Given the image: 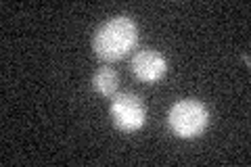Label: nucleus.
I'll list each match as a JSON object with an SVG mask.
<instances>
[{
  "label": "nucleus",
  "instance_id": "4",
  "mask_svg": "<svg viewBox=\"0 0 251 167\" xmlns=\"http://www.w3.org/2000/svg\"><path fill=\"white\" fill-rule=\"evenodd\" d=\"M166 69H168V63L157 50L143 48L132 57V71H134V75L140 82H147V84L159 82L166 75Z\"/></svg>",
  "mask_w": 251,
  "mask_h": 167
},
{
  "label": "nucleus",
  "instance_id": "3",
  "mask_svg": "<svg viewBox=\"0 0 251 167\" xmlns=\"http://www.w3.org/2000/svg\"><path fill=\"white\" fill-rule=\"evenodd\" d=\"M109 113L117 128L128 134L143 130L147 123V107L136 94H117L111 100Z\"/></svg>",
  "mask_w": 251,
  "mask_h": 167
},
{
  "label": "nucleus",
  "instance_id": "1",
  "mask_svg": "<svg viewBox=\"0 0 251 167\" xmlns=\"http://www.w3.org/2000/svg\"><path fill=\"white\" fill-rule=\"evenodd\" d=\"M138 42V25L126 15L103 23L92 38V50L100 61L113 63L130 54Z\"/></svg>",
  "mask_w": 251,
  "mask_h": 167
},
{
  "label": "nucleus",
  "instance_id": "5",
  "mask_svg": "<svg viewBox=\"0 0 251 167\" xmlns=\"http://www.w3.org/2000/svg\"><path fill=\"white\" fill-rule=\"evenodd\" d=\"M117 86H120V77L111 67H100L97 73L92 75V88L97 90L100 96H113Z\"/></svg>",
  "mask_w": 251,
  "mask_h": 167
},
{
  "label": "nucleus",
  "instance_id": "2",
  "mask_svg": "<svg viewBox=\"0 0 251 167\" xmlns=\"http://www.w3.org/2000/svg\"><path fill=\"white\" fill-rule=\"evenodd\" d=\"M168 123H170V130L178 138H184V140L199 138L209 125V111L201 100L184 98V100H178L170 109Z\"/></svg>",
  "mask_w": 251,
  "mask_h": 167
}]
</instances>
